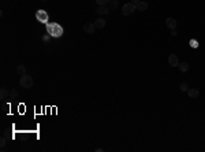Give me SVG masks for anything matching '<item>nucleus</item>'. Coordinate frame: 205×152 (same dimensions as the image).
Wrapping results in <instances>:
<instances>
[{
    "instance_id": "f257e3e1",
    "label": "nucleus",
    "mask_w": 205,
    "mask_h": 152,
    "mask_svg": "<svg viewBox=\"0 0 205 152\" xmlns=\"http://www.w3.org/2000/svg\"><path fill=\"white\" fill-rule=\"evenodd\" d=\"M47 33L51 34V37H60L63 36V27L60 25H57V23H48L47 25Z\"/></svg>"
},
{
    "instance_id": "f03ea898",
    "label": "nucleus",
    "mask_w": 205,
    "mask_h": 152,
    "mask_svg": "<svg viewBox=\"0 0 205 152\" xmlns=\"http://www.w3.org/2000/svg\"><path fill=\"white\" fill-rule=\"evenodd\" d=\"M33 78H31L30 76H27V74H25V76H21V78H19V85L22 86V88L25 89H29L33 86Z\"/></svg>"
},
{
    "instance_id": "7ed1b4c3",
    "label": "nucleus",
    "mask_w": 205,
    "mask_h": 152,
    "mask_svg": "<svg viewBox=\"0 0 205 152\" xmlns=\"http://www.w3.org/2000/svg\"><path fill=\"white\" fill-rule=\"evenodd\" d=\"M136 3H133V1H130V3H126L123 7H122V14H123L124 17H127V15H131V14L136 11Z\"/></svg>"
},
{
    "instance_id": "20e7f679",
    "label": "nucleus",
    "mask_w": 205,
    "mask_h": 152,
    "mask_svg": "<svg viewBox=\"0 0 205 152\" xmlns=\"http://www.w3.org/2000/svg\"><path fill=\"white\" fill-rule=\"evenodd\" d=\"M36 18H37L38 22L45 23V22L49 21V15H48V13H47L45 10H37V11H36Z\"/></svg>"
},
{
    "instance_id": "39448f33",
    "label": "nucleus",
    "mask_w": 205,
    "mask_h": 152,
    "mask_svg": "<svg viewBox=\"0 0 205 152\" xmlns=\"http://www.w3.org/2000/svg\"><path fill=\"white\" fill-rule=\"evenodd\" d=\"M179 59H178V56L175 55V54H171L170 56H168V64L170 66H172V67H178L179 66Z\"/></svg>"
},
{
    "instance_id": "423d86ee",
    "label": "nucleus",
    "mask_w": 205,
    "mask_h": 152,
    "mask_svg": "<svg viewBox=\"0 0 205 152\" xmlns=\"http://www.w3.org/2000/svg\"><path fill=\"white\" fill-rule=\"evenodd\" d=\"M96 26H94V23H92V22H87V23H85L83 25V32L87 33V34H93L94 32H96Z\"/></svg>"
},
{
    "instance_id": "0eeeda50",
    "label": "nucleus",
    "mask_w": 205,
    "mask_h": 152,
    "mask_svg": "<svg viewBox=\"0 0 205 152\" xmlns=\"http://www.w3.org/2000/svg\"><path fill=\"white\" fill-rule=\"evenodd\" d=\"M148 7H149L148 1H144V0H140L138 3H136V8L138 10V11H146Z\"/></svg>"
},
{
    "instance_id": "6e6552de",
    "label": "nucleus",
    "mask_w": 205,
    "mask_h": 152,
    "mask_svg": "<svg viewBox=\"0 0 205 152\" xmlns=\"http://www.w3.org/2000/svg\"><path fill=\"white\" fill-rule=\"evenodd\" d=\"M166 25H167L168 29L174 30V29H176V26H178V22H176L174 18H167L166 19Z\"/></svg>"
},
{
    "instance_id": "1a4fd4ad",
    "label": "nucleus",
    "mask_w": 205,
    "mask_h": 152,
    "mask_svg": "<svg viewBox=\"0 0 205 152\" xmlns=\"http://www.w3.org/2000/svg\"><path fill=\"white\" fill-rule=\"evenodd\" d=\"M187 96H189V97H192V99H197V97L200 96L198 89H196V88H189V89H187Z\"/></svg>"
},
{
    "instance_id": "9d476101",
    "label": "nucleus",
    "mask_w": 205,
    "mask_h": 152,
    "mask_svg": "<svg viewBox=\"0 0 205 152\" xmlns=\"http://www.w3.org/2000/svg\"><path fill=\"white\" fill-rule=\"evenodd\" d=\"M108 11H110V7L108 6H99V8H97V13L100 15H107Z\"/></svg>"
},
{
    "instance_id": "9b49d317",
    "label": "nucleus",
    "mask_w": 205,
    "mask_h": 152,
    "mask_svg": "<svg viewBox=\"0 0 205 152\" xmlns=\"http://www.w3.org/2000/svg\"><path fill=\"white\" fill-rule=\"evenodd\" d=\"M94 26H96L97 29H103V27L106 26V21H104L103 18L96 19V22H94Z\"/></svg>"
},
{
    "instance_id": "f8f14e48",
    "label": "nucleus",
    "mask_w": 205,
    "mask_h": 152,
    "mask_svg": "<svg viewBox=\"0 0 205 152\" xmlns=\"http://www.w3.org/2000/svg\"><path fill=\"white\" fill-rule=\"evenodd\" d=\"M17 73H18L19 76H25L26 74V66L25 64H19V66H17Z\"/></svg>"
},
{
    "instance_id": "ddd939ff",
    "label": "nucleus",
    "mask_w": 205,
    "mask_h": 152,
    "mask_svg": "<svg viewBox=\"0 0 205 152\" xmlns=\"http://www.w3.org/2000/svg\"><path fill=\"white\" fill-rule=\"evenodd\" d=\"M8 93H10V92H8L7 88H0V99H1V100L7 99V97H8Z\"/></svg>"
},
{
    "instance_id": "4468645a",
    "label": "nucleus",
    "mask_w": 205,
    "mask_h": 152,
    "mask_svg": "<svg viewBox=\"0 0 205 152\" xmlns=\"http://www.w3.org/2000/svg\"><path fill=\"white\" fill-rule=\"evenodd\" d=\"M179 70L182 71V73H186V71H189V63H186V62H182V63H179Z\"/></svg>"
},
{
    "instance_id": "2eb2a0df",
    "label": "nucleus",
    "mask_w": 205,
    "mask_h": 152,
    "mask_svg": "<svg viewBox=\"0 0 205 152\" xmlns=\"http://www.w3.org/2000/svg\"><path fill=\"white\" fill-rule=\"evenodd\" d=\"M10 96H11V99H14V100L18 99V90H17V89H11V90H10Z\"/></svg>"
},
{
    "instance_id": "dca6fc26",
    "label": "nucleus",
    "mask_w": 205,
    "mask_h": 152,
    "mask_svg": "<svg viewBox=\"0 0 205 152\" xmlns=\"http://www.w3.org/2000/svg\"><path fill=\"white\" fill-rule=\"evenodd\" d=\"M108 4H110V8H116L119 4V0H111Z\"/></svg>"
},
{
    "instance_id": "f3484780",
    "label": "nucleus",
    "mask_w": 205,
    "mask_h": 152,
    "mask_svg": "<svg viewBox=\"0 0 205 152\" xmlns=\"http://www.w3.org/2000/svg\"><path fill=\"white\" fill-rule=\"evenodd\" d=\"M179 89L182 90V92H187V89H189V85H187L186 82H182V84H180V86H179Z\"/></svg>"
},
{
    "instance_id": "a211bd4d",
    "label": "nucleus",
    "mask_w": 205,
    "mask_h": 152,
    "mask_svg": "<svg viewBox=\"0 0 205 152\" xmlns=\"http://www.w3.org/2000/svg\"><path fill=\"white\" fill-rule=\"evenodd\" d=\"M110 1H111V0H96V3H97L99 6H107Z\"/></svg>"
},
{
    "instance_id": "6ab92c4d",
    "label": "nucleus",
    "mask_w": 205,
    "mask_h": 152,
    "mask_svg": "<svg viewBox=\"0 0 205 152\" xmlns=\"http://www.w3.org/2000/svg\"><path fill=\"white\" fill-rule=\"evenodd\" d=\"M6 144H7V139L4 137V136H1V139H0V147H1V148H4Z\"/></svg>"
},
{
    "instance_id": "aec40b11",
    "label": "nucleus",
    "mask_w": 205,
    "mask_h": 152,
    "mask_svg": "<svg viewBox=\"0 0 205 152\" xmlns=\"http://www.w3.org/2000/svg\"><path fill=\"white\" fill-rule=\"evenodd\" d=\"M49 40H51V34H48V33H47V34H44V36H43V41H44V43H48Z\"/></svg>"
},
{
    "instance_id": "412c9836",
    "label": "nucleus",
    "mask_w": 205,
    "mask_h": 152,
    "mask_svg": "<svg viewBox=\"0 0 205 152\" xmlns=\"http://www.w3.org/2000/svg\"><path fill=\"white\" fill-rule=\"evenodd\" d=\"M3 136H4V137H6V139L8 140L10 137H11V134H10V130H8V129H6V130L3 132Z\"/></svg>"
},
{
    "instance_id": "4be33fe9",
    "label": "nucleus",
    "mask_w": 205,
    "mask_h": 152,
    "mask_svg": "<svg viewBox=\"0 0 205 152\" xmlns=\"http://www.w3.org/2000/svg\"><path fill=\"white\" fill-rule=\"evenodd\" d=\"M190 45H192V47H194V48H196V47H198V43H197L196 40H192V41H190Z\"/></svg>"
},
{
    "instance_id": "5701e85b",
    "label": "nucleus",
    "mask_w": 205,
    "mask_h": 152,
    "mask_svg": "<svg viewBox=\"0 0 205 152\" xmlns=\"http://www.w3.org/2000/svg\"><path fill=\"white\" fill-rule=\"evenodd\" d=\"M96 152H103V148H96Z\"/></svg>"
},
{
    "instance_id": "b1692460",
    "label": "nucleus",
    "mask_w": 205,
    "mask_h": 152,
    "mask_svg": "<svg viewBox=\"0 0 205 152\" xmlns=\"http://www.w3.org/2000/svg\"><path fill=\"white\" fill-rule=\"evenodd\" d=\"M7 108H8L7 107V104H3V110H4V111H7Z\"/></svg>"
},
{
    "instance_id": "393cba45",
    "label": "nucleus",
    "mask_w": 205,
    "mask_h": 152,
    "mask_svg": "<svg viewBox=\"0 0 205 152\" xmlns=\"http://www.w3.org/2000/svg\"><path fill=\"white\" fill-rule=\"evenodd\" d=\"M131 1H133V3H138L140 0H131Z\"/></svg>"
},
{
    "instance_id": "a878e982",
    "label": "nucleus",
    "mask_w": 205,
    "mask_h": 152,
    "mask_svg": "<svg viewBox=\"0 0 205 152\" xmlns=\"http://www.w3.org/2000/svg\"><path fill=\"white\" fill-rule=\"evenodd\" d=\"M41 1H48V0H41Z\"/></svg>"
}]
</instances>
